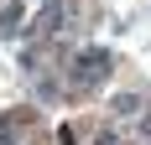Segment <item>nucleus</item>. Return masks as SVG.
I'll list each match as a JSON object with an SVG mask.
<instances>
[{"label":"nucleus","instance_id":"2","mask_svg":"<svg viewBox=\"0 0 151 145\" xmlns=\"http://www.w3.org/2000/svg\"><path fill=\"white\" fill-rule=\"evenodd\" d=\"M0 31H21V0H0Z\"/></svg>","mask_w":151,"mask_h":145},{"label":"nucleus","instance_id":"1","mask_svg":"<svg viewBox=\"0 0 151 145\" xmlns=\"http://www.w3.org/2000/svg\"><path fill=\"white\" fill-rule=\"evenodd\" d=\"M109 72H115V57H109L104 47H83V52L63 68V93H68V99H83V93H94V88L104 83Z\"/></svg>","mask_w":151,"mask_h":145},{"label":"nucleus","instance_id":"4","mask_svg":"<svg viewBox=\"0 0 151 145\" xmlns=\"http://www.w3.org/2000/svg\"><path fill=\"white\" fill-rule=\"evenodd\" d=\"M21 124H31V114H11V119H5V130H21ZM0 145H11V140L0 135Z\"/></svg>","mask_w":151,"mask_h":145},{"label":"nucleus","instance_id":"3","mask_svg":"<svg viewBox=\"0 0 151 145\" xmlns=\"http://www.w3.org/2000/svg\"><path fill=\"white\" fill-rule=\"evenodd\" d=\"M136 109H141L136 93H120V99H115V114H136Z\"/></svg>","mask_w":151,"mask_h":145}]
</instances>
